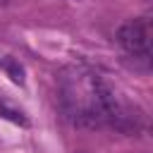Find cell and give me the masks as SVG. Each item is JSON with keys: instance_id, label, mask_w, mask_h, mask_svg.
I'll return each instance as SVG.
<instances>
[{"instance_id": "obj_1", "label": "cell", "mask_w": 153, "mask_h": 153, "mask_svg": "<svg viewBox=\"0 0 153 153\" xmlns=\"http://www.w3.org/2000/svg\"><path fill=\"white\" fill-rule=\"evenodd\" d=\"M60 103L67 120L76 127L115 129L122 134H139L146 127L143 112L122 100L98 72L84 65L62 69Z\"/></svg>"}, {"instance_id": "obj_2", "label": "cell", "mask_w": 153, "mask_h": 153, "mask_svg": "<svg viewBox=\"0 0 153 153\" xmlns=\"http://www.w3.org/2000/svg\"><path fill=\"white\" fill-rule=\"evenodd\" d=\"M151 36H153V22L151 17L129 19L117 29V41L131 57V65L136 72L151 69Z\"/></svg>"}, {"instance_id": "obj_4", "label": "cell", "mask_w": 153, "mask_h": 153, "mask_svg": "<svg viewBox=\"0 0 153 153\" xmlns=\"http://www.w3.org/2000/svg\"><path fill=\"white\" fill-rule=\"evenodd\" d=\"M0 115H5L7 120H12V122H19V124H29V120L22 115V112H17V110H10L7 105H0Z\"/></svg>"}, {"instance_id": "obj_3", "label": "cell", "mask_w": 153, "mask_h": 153, "mask_svg": "<svg viewBox=\"0 0 153 153\" xmlns=\"http://www.w3.org/2000/svg\"><path fill=\"white\" fill-rule=\"evenodd\" d=\"M0 67L7 72V76H10L14 84H19V86L24 84V67H22L17 60H12V57H5V60L0 62Z\"/></svg>"}]
</instances>
